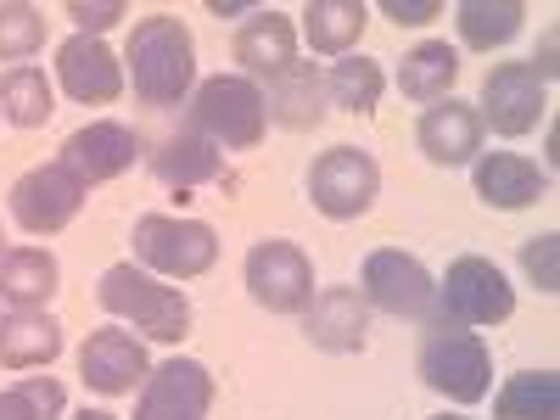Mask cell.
I'll return each instance as SVG.
<instances>
[{"instance_id":"cell-8","label":"cell","mask_w":560,"mask_h":420,"mask_svg":"<svg viewBox=\"0 0 560 420\" xmlns=\"http://www.w3.org/2000/svg\"><path fill=\"white\" fill-rule=\"evenodd\" d=\"M382 191V163L364 147H331L308 168V197L325 219H359Z\"/></svg>"},{"instance_id":"cell-3","label":"cell","mask_w":560,"mask_h":420,"mask_svg":"<svg viewBox=\"0 0 560 420\" xmlns=\"http://www.w3.org/2000/svg\"><path fill=\"white\" fill-rule=\"evenodd\" d=\"M415 370L448 404H482L493 393V353L477 331H459V325H432Z\"/></svg>"},{"instance_id":"cell-10","label":"cell","mask_w":560,"mask_h":420,"mask_svg":"<svg viewBox=\"0 0 560 420\" xmlns=\"http://www.w3.org/2000/svg\"><path fill=\"white\" fill-rule=\"evenodd\" d=\"M370 308H382L393 319H427L432 298H438V280L427 275V264L409 258L404 247H382L364 258V292Z\"/></svg>"},{"instance_id":"cell-29","label":"cell","mask_w":560,"mask_h":420,"mask_svg":"<svg viewBox=\"0 0 560 420\" xmlns=\"http://www.w3.org/2000/svg\"><path fill=\"white\" fill-rule=\"evenodd\" d=\"M382 84L387 79L370 57H342V62H331V73H325V102L342 107V113H376Z\"/></svg>"},{"instance_id":"cell-27","label":"cell","mask_w":560,"mask_h":420,"mask_svg":"<svg viewBox=\"0 0 560 420\" xmlns=\"http://www.w3.org/2000/svg\"><path fill=\"white\" fill-rule=\"evenodd\" d=\"M493 420H560V376L555 370H522L493 398Z\"/></svg>"},{"instance_id":"cell-32","label":"cell","mask_w":560,"mask_h":420,"mask_svg":"<svg viewBox=\"0 0 560 420\" xmlns=\"http://www.w3.org/2000/svg\"><path fill=\"white\" fill-rule=\"evenodd\" d=\"M522 269L533 275V287H538L544 298L560 292V236H555V230H549V236L522 242Z\"/></svg>"},{"instance_id":"cell-25","label":"cell","mask_w":560,"mask_h":420,"mask_svg":"<svg viewBox=\"0 0 560 420\" xmlns=\"http://www.w3.org/2000/svg\"><path fill=\"white\" fill-rule=\"evenodd\" d=\"M152 174L163 185H208V179L224 174V152L213 140H202L197 129H185V135H168L152 152Z\"/></svg>"},{"instance_id":"cell-19","label":"cell","mask_w":560,"mask_h":420,"mask_svg":"<svg viewBox=\"0 0 560 420\" xmlns=\"http://www.w3.org/2000/svg\"><path fill=\"white\" fill-rule=\"evenodd\" d=\"M236 62L247 73H264V79H275L280 68H292L298 62V28H292V18H280L275 7H258L242 23V34H236Z\"/></svg>"},{"instance_id":"cell-15","label":"cell","mask_w":560,"mask_h":420,"mask_svg":"<svg viewBox=\"0 0 560 420\" xmlns=\"http://www.w3.org/2000/svg\"><path fill=\"white\" fill-rule=\"evenodd\" d=\"M135 158H140V135H135L129 124H113V118L84 124V129H73V135L62 140V163H68L84 185L118 179L124 168H135Z\"/></svg>"},{"instance_id":"cell-23","label":"cell","mask_w":560,"mask_h":420,"mask_svg":"<svg viewBox=\"0 0 560 420\" xmlns=\"http://www.w3.org/2000/svg\"><path fill=\"white\" fill-rule=\"evenodd\" d=\"M57 280H62V269L45 247H12L0 258V298L18 308H45L57 298Z\"/></svg>"},{"instance_id":"cell-6","label":"cell","mask_w":560,"mask_h":420,"mask_svg":"<svg viewBox=\"0 0 560 420\" xmlns=\"http://www.w3.org/2000/svg\"><path fill=\"white\" fill-rule=\"evenodd\" d=\"M135 258L168 275V280H197L213 269L219 258V236H213V224L202 219H174V213H147V219H135Z\"/></svg>"},{"instance_id":"cell-17","label":"cell","mask_w":560,"mask_h":420,"mask_svg":"<svg viewBox=\"0 0 560 420\" xmlns=\"http://www.w3.org/2000/svg\"><path fill=\"white\" fill-rule=\"evenodd\" d=\"M370 331V303L353 287H319L314 303L303 308V337L319 353H359Z\"/></svg>"},{"instance_id":"cell-35","label":"cell","mask_w":560,"mask_h":420,"mask_svg":"<svg viewBox=\"0 0 560 420\" xmlns=\"http://www.w3.org/2000/svg\"><path fill=\"white\" fill-rule=\"evenodd\" d=\"M527 68H533V73H538V79H544V84H549V79H555V28H549V34H544V51H538V57H533V62H527Z\"/></svg>"},{"instance_id":"cell-16","label":"cell","mask_w":560,"mask_h":420,"mask_svg":"<svg viewBox=\"0 0 560 420\" xmlns=\"http://www.w3.org/2000/svg\"><path fill=\"white\" fill-rule=\"evenodd\" d=\"M415 140H420V152H427L438 168L477 163V152H482V118H477V107H471V102L443 96V102H432L427 113H420Z\"/></svg>"},{"instance_id":"cell-18","label":"cell","mask_w":560,"mask_h":420,"mask_svg":"<svg viewBox=\"0 0 560 420\" xmlns=\"http://www.w3.org/2000/svg\"><path fill=\"white\" fill-rule=\"evenodd\" d=\"M477 197L488 208H533L538 197H549V174L516 152H488L477 158Z\"/></svg>"},{"instance_id":"cell-20","label":"cell","mask_w":560,"mask_h":420,"mask_svg":"<svg viewBox=\"0 0 560 420\" xmlns=\"http://www.w3.org/2000/svg\"><path fill=\"white\" fill-rule=\"evenodd\" d=\"M264 113L280 124V129H314L325 118V79L314 73V62H292L269 79V96H264Z\"/></svg>"},{"instance_id":"cell-5","label":"cell","mask_w":560,"mask_h":420,"mask_svg":"<svg viewBox=\"0 0 560 420\" xmlns=\"http://www.w3.org/2000/svg\"><path fill=\"white\" fill-rule=\"evenodd\" d=\"M191 124H197L202 140H213V147L253 152L258 140H264V129H269L264 90H258L247 73L202 79V84H197V102H191Z\"/></svg>"},{"instance_id":"cell-28","label":"cell","mask_w":560,"mask_h":420,"mask_svg":"<svg viewBox=\"0 0 560 420\" xmlns=\"http://www.w3.org/2000/svg\"><path fill=\"white\" fill-rule=\"evenodd\" d=\"M57 113V96H51V79L39 68H7L0 73V118L18 124V129H39L45 118Z\"/></svg>"},{"instance_id":"cell-38","label":"cell","mask_w":560,"mask_h":420,"mask_svg":"<svg viewBox=\"0 0 560 420\" xmlns=\"http://www.w3.org/2000/svg\"><path fill=\"white\" fill-rule=\"evenodd\" d=\"M432 420H471V415H432Z\"/></svg>"},{"instance_id":"cell-33","label":"cell","mask_w":560,"mask_h":420,"mask_svg":"<svg viewBox=\"0 0 560 420\" xmlns=\"http://www.w3.org/2000/svg\"><path fill=\"white\" fill-rule=\"evenodd\" d=\"M68 18L79 23V34H96L102 39V28H113L118 18H129V7H124V0H96V7H90V0H68Z\"/></svg>"},{"instance_id":"cell-31","label":"cell","mask_w":560,"mask_h":420,"mask_svg":"<svg viewBox=\"0 0 560 420\" xmlns=\"http://www.w3.org/2000/svg\"><path fill=\"white\" fill-rule=\"evenodd\" d=\"M45 45V18L23 0H0V62H28Z\"/></svg>"},{"instance_id":"cell-4","label":"cell","mask_w":560,"mask_h":420,"mask_svg":"<svg viewBox=\"0 0 560 420\" xmlns=\"http://www.w3.org/2000/svg\"><path fill=\"white\" fill-rule=\"evenodd\" d=\"M432 308H438L432 325H459V331H471V325H504L516 314V287L504 280V269L493 258L465 253L448 264Z\"/></svg>"},{"instance_id":"cell-22","label":"cell","mask_w":560,"mask_h":420,"mask_svg":"<svg viewBox=\"0 0 560 420\" xmlns=\"http://www.w3.org/2000/svg\"><path fill=\"white\" fill-rule=\"evenodd\" d=\"M364 23H370L364 0H308L303 7V39L319 57H353Z\"/></svg>"},{"instance_id":"cell-37","label":"cell","mask_w":560,"mask_h":420,"mask_svg":"<svg viewBox=\"0 0 560 420\" xmlns=\"http://www.w3.org/2000/svg\"><path fill=\"white\" fill-rule=\"evenodd\" d=\"M73 420H118V415H107V409H79Z\"/></svg>"},{"instance_id":"cell-2","label":"cell","mask_w":560,"mask_h":420,"mask_svg":"<svg viewBox=\"0 0 560 420\" xmlns=\"http://www.w3.org/2000/svg\"><path fill=\"white\" fill-rule=\"evenodd\" d=\"M96 298L113 319H129L135 331H147L152 342H179L185 331H191V298H185L179 287H163L158 275L135 269V264H113L102 275Z\"/></svg>"},{"instance_id":"cell-30","label":"cell","mask_w":560,"mask_h":420,"mask_svg":"<svg viewBox=\"0 0 560 420\" xmlns=\"http://www.w3.org/2000/svg\"><path fill=\"white\" fill-rule=\"evenodd\" d=\"M68 393L57 376H23L12 387H0V420H62Z\"/></svg>"},{"instance_id":"cell-14","label":"cell","mask_w":560,"mask_h":420,"mask_svg":"<svg viewBox=\"0 0 560 420\" xmlns=\"http://www.w3.org/2000/svg\"><path fill=\"white\" fill-rule=\"evenodd\" d=\"M79 376L90 393L102 398H118V393H135L147 382V348H140L129 331L107 325V331H90V342L79 348Z\"/></svg>"},{"instance_id":"cell-26","label":"cell","mask_w":560,"mask_h":420,"mask_svg":"<svg viewBox=\"0 0 560 420\" xmlns=\"http://www.w3.org/2000/svg\"><path fill=\"white\" fill-rule=\"evenodd\" d=\"M522 18H527L522 0H459V12H454L459 39L471 45V51H493V45H510V39L522 34Z\"/></svg>"},{"instance_id":"cell-39","label":"cell","mask_w":560,"mask_h":420,"mask_svg":"<svg viewBox=\"0 0 560 420\" xmlns=\"http://www.w3.org/2000/svg\"><path fill=\"white\" fill-rule=\"evenodd\" d=\"M0 258H7V253H0Z\"/></svg>"},{"instance_id":"cell-21","label":"cell","mask_w":560,"mask_h":420,"mask_svg":"<svg viewBox=\"0 0 560 420\" xmlns=\"http://www.w3.org/2000/svg\"><path fill=\"white\" fill-rule=\"evenodd\" d=\"M62 353V325L39 308H18L0 319V370H45Z\"/></svg>"},{"instance_id":"cell-1","label":"cell","mask_w":560,"mask_h":420,"mask_svg":"<svg viewBox=\"0 0 560 420\" xmlns=\"http://www.w3.org/2000/svg\"><path fill=\"white\" fill-rule=\"evenodd\" d=\"M129 79L147 107H179L197 84V39L179 18H140L129 34Z\"/></svg>"},{"instance_id":"cell-12","label":"cell","mask_w":560,"mask_h":420,"mask_svg":"<svg viewBox=\"0 0 560 420\" xmlns=\"http://www.w3.org/2000/svg\"><path fill=\"white\" fill-rule=\"evenodd\" d=\"M213 409V376L197 359H168L147 370L135 398V420H208Z\"/></svg>"},{"instance_id":"cell-24","label":"cell","mask_w":560,"mask_h":420,"mask_svg":"<svg viewBox=\"0 0 560 420\" xmlns=\"http://www.w3.org/2000/svg\"><path fill=\"white\" fill-rule=\"evenodd\" d=\"M454 79H459V51L448 39H427V45H415V51L404 57V68H398V90L409 102H443V96H454Z\"/></svg>"},{"instance_id":"cell-7","label":"cell","mask_w":560,"mask_h":420,"mask_svg":"<svg viewBox=\"0 0 560 420\" xmlns=\"http://www.w3.org/2000/svg\"><path fill=\"white\" fill-rule=\"evenodd\" d=\"M84 191L90 185L57 158V163H39V168L18 174L7 208H12L18 230H28V236H57V230H68L73 213L84 208Z\"/></svg>"},{"instance_id":"cell-11","label":"cell","mask_w":560,"mask_h":420,"mask_svg":"<svg viewBox=\"0 0 560 420\" xmlns=\"http://www.w3.org/2000/svg\"><path fill=\"white\" fill-rule=\"evenodd\" d=\"M549 107V84L527 68V62H499L488 68L482 79V124H493V135L504 140H516V135H533L538 118Z\"/></svg>"},{"instance_id":"cell-34","label":"cell","mask_w":560,"mask_h":420,"mask_svg":"<svg viewBox=\"0 0 560 420\" xmlns=\"http://www.w3.org/2000/svg\"><path fill=\"white\" fill-rule=\"evenodd\" d=\"M382 18H393L398 28H420V23L443 18V7H438V0H387V7H382Z\"/></svg>"},{"instance_id":"cell-36","label":"cell","mask_w":560,"mask_h":420,"mask_svg":"<svg viewBox=\"0 0 560 420\" xmlns=\"http://www.w3.org/2000/svg\"><path fill=\"white\" fill-rule=\"evenodd\" d=\"M242 12H258V7H242V0H213V18H242Z\"/></svg>"},{"instance_id":"cell-13","label":"cell","mask_w":560,"mask_h":420,"mask_svg":"<svg viewBox=\"0 0 560 420\" xmlns=\"http://www.w3.org/2000/svg\"><path fill=\"white\" fill-rule=\"evenodd\" d=\"M57 79L79 107H107L124 96V68L96 34H73L57 45Z\"/></svg>"},{"instance_id":"cell-9","label":"cell","mask_w":560,"mask_h":420,"mask_svg":"<svg viewBox=\"0 0 560 420\" xmlns=\"http://www.w3.org/2000/svg\"><path fill=\"white\" fill-rule=\"evenodd\" d=\"M242 275H247L253 303L269 308V314H303L314 303V264H308V253L292 247V242H280V236L258 242L247 253Z\"/></svg>"}]
</instances>
